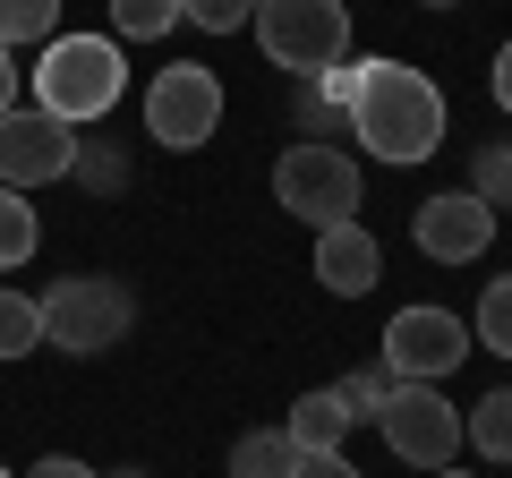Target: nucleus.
I'll return each mask as SVG.
<instances>
[{"label": "nucleus", "mask_w": 512, "mask_h": 478, "mask_svg": "<svg viewBox=\"0 0 512 478\" xmlns=\"http://www.w3.org/2000/svg\"><path fill=\"white\" fill-rule=\"evenodd\" d=\"M26 478H103V470H86V461H69V453H43Z\"/></svg>", "instance_id": "nucleus-25"}, {"label": "nucleus", "mask_w": 512, "mask_h": 478, "mask_svg": "<svg viewBox=\"0 0 512 478\" xmlns=\"http://www.w3.org/2000/svg\"><path fill=\"white\" fill-rule=\"evenodd\" d=\"M171 26H180V0H111V35H128V43H154Z\"/></svg>", "instance_id": "nucleus-19"}, {"label": "nucleus", "mask_w": 512, "mask_h": 478, "mask_svg": "<svg viewBox=\"0 0 512 478\" xmlns=\"http://www.w3.org/2000/svg\"><path fill=\"white\" fill-rule=\"evenodd\" d=\"M291 461H299V444L282 427H248L231 444V478H291Z\"/></svg>", "instance_id": "nucleus-14"}, {"label": "nucleus", "mask_w": 512, "mask_h": 478, "mask_svg": "<svg viewBox=\"0 0 512 478\" xmlns=\"http://www.w3.org/2000/svg\"><path fill=\"white\" fill-rule=\"evenodd\" d=\"M103 478H146V470H103Z\"/></svg>", "instance_id": "nucleus-28"}, {"label": "nucleus", "mask_w": 512, "mask_h": 478, "mask_svg": "<svg viewBox=\"0 0 512 478\" xmlns=\"http://www.w3.org/2000/svg\"><path fill=\"white\" fill-rule=\"evenodd\" d=\"M376 427L393 444V461H410V470H453V453H461V410L436 385H393Z\"/></svg>", "instance_id": "nucleus-8"}, {"label": "nucleus", "mask_w": 512, "mask_h": 478, "mask_svg": "<svg viewBox=\"0 0 512 478\" xmlns=\"http://www.w3.org/2000/svg\"><path fill=\"white\" fill-rule=\"evenodd\" d=\"M0 111H18V52H0Z\"/></svg>", "instance_id": "nucleus-27"}, {"label": "nucleus", "mask_w": 512, "mask_h": 478, "mask_svg": "<svg viewBox=\"0 0 512 478\" xmlns=\"http://www.w3.org/2000/svg\"><path fill=\"white\" fill-rule=\"evenodd\" d=\"M120 94H128L120 35H52V43H43V60H35V111L86 129V120H103Z\"/></svg>", "instance_id": "nucleus-2"}, {"label": "nucleus", "mask_w": 512, "mask_h": 478, "mask_svg": "<svg viewBox=\"0 0 512 478\" xmlns=\"http://www.w3.org/2000/svg\"><path fill=\"white\" fill-rule=\"evenodd\" d=\"M52 35H60V0H0V52H26Z\"/></svg>", "instance_id": "nucleus-16"}, {"label": "nucleus", "mask_w": 512, "mask_h": 478, "mask_svg": "<svg viewBox=\"0 0 512 478\" xmlns=\"http://www.w3.org/2000/svg\"><path fill=\"white\" fill-rule=\"evenodd\" d=\"M419 9H453V0H419Z\"/></svg>", "instance_id": "nucleus-29"}, {"label": "nucleus", "mask_w": 512, "mask_h": 478, "mask_svg": "<svg viewBox=\"0 0 512 478\" xmlns=\"http://www.w3.org/2000/svg\"><path fill=\"white\" fill-rule=\"evenodd\" d=\"M461 444H478L487 461H512V385H495L487 402L461 410Z\"/></svg>", "instance_id": "nucleus-13"}, {"label": "nucleus", "mask_w": 512, "mask_h": 478, "mask_svg": "<svg viewBox=\"0 0 512 478\" xmlns=\"http://www.w3.org/2000/svg\"><path fill=\"white\" fill-rule=\"evenodd\" d=\"M316 282H325L333 299H367L384 282V248L367 239V222H333V231H316Z\"/></svg>", "instance_id": "nucleus-11"}, {"label": "nucleus", "mask_w": 512, "mask_h": 478, "mask_svg": "<svg viewBox=\"0 0 512 478\" xmlns=\"http://www.w3.org/2000/svg\"><path fill=\"white\" fill-rule=\"evenodd\" d=\"M470 197H478V205H512V146H478Z\"/></svg>", "instance_id": "nucleus-21"}, {"label": "nucleus", "mask_w": 512, "mask_h": 478, "mask_svg": "<svg viewBox=\"0 0 512 478\" xmlns=\"http://www.w3.org/2000/svg\"><path fill=\"white\" fill-rule=\"evenodd\" d=\"M470 342H487L495 359H512V274L487 282V299H478V316H470Z\"/></svg>", "instance_id": "nucleus-18"}, {"label": "nucleus", "mask_w": 512, "mask_h": 478, "mask_svg": "<svg viewBox=\"0 0 512 478\" xmlns=\"http://www.w3.org/2000/svg\"><path fill=\"white\" fill-rule=\"evenodd\" d=\"M248 26H256V43H265V60L291 69L299 86L350 60V9L342 0H256Z\"/></svg>", "instance_id": "nucleus-3"}, {"label": "nucleus", "mask_w": 512, "mask_h": 478, "mask_svg": "<svg viewBox=\"0 0 512 478\" xmlns=\"http://www.w3.org/2000/svg\"><path fill=\"white\" fill-rule=\"evenodd\" d=\"M487 94H495V111H512V43L495 52V69H487Z\"/></svg>", "instance_id": "nucleus-26"}, {"label": "nucleus", "mask_w": 512, "mask_h": 478, "mask_svg": "<svg viewBox=\"0 0 512 478\" xmlns=\"http://www.w3.org/2000/svg\"><path fill=\"white\" fill-rule=\"evenodd\" d=\"M77 171V129L69 120H52V111H0V188H18V197H35V188L69 180Z\"/></svg>", "instance_id": "nucleus-9"}, {"label": "nucleus", "mask_w": 512, "mask_h": 478, "mask_svg": "<svg viewBox=\"0 0 512 478\" xmlns=\"http://www.w3.org/2000/svg\"><path fill=\"white\" fill-rule=\"evenodd\" d=\"M350 427H359V419L342 410V393H333V385H316V393H299V402H291V427H282V436H291L299 453H342V436H350Z\"/></svg>", "instance_id": "nucleus-12"}, {"label": "nucleus", "mask_w": 512, "mask_h": 478, "mask_svg": "<svg viewBox=\"0 0 512 478\" xmlns=\"http://www.w3.org/2000/svg\"><path fill=\"white\" fill-rule=\"evenodd\" d=\"M291 478H359V470H350L342 453H299V461H291Z\"/></svg>", "instance_id": "nucleus-24"}, {"label": "nucleus", "mask_w": 512, "mask_h": 478, "mask_svg": "<svg viewBox=\"0 0 512 478\" xmlns=\"http://www.w3.org/2000/svg\"><path fill=\"white\" fill-rule=\"evenodd\" d=\"M128 325H137V299H128L111 274H69V282L43 291V342H52V350L94 359V350L128 342Z\"/></svg>", "instance_id": "nucleus-5"}, {"label": "nucleus", "mask_w": 512, "mask_h": 478, "mask_svg": "<svg viewBox=\"0 0 512 478\" xmlns=\"http://www.w3.org/2000/svg\"><path fill=\"white\" fill-rule=\"evenodd\" d=\"M248 18H256V0H180V26H205V35H231Z\"/></svg>", "instance_id": "nucleus-23"}, {"label": "nucleus", "mask_w": 512, "mask_h": 478, "mask_svg": "<svg viewBox=\"0 0 512 478\" xmlns=\"http://www.w3.org/2000/svg\"><path fill=\"white\" fill-rule=\"evenodd\" d=\"M427 478H461V470H427Z\"/></svg>", "instance_id": "nucleus-30"}, {"label": "nucleus", "mask_w": 512, "mask_h": 478, "mask_svg": "<svg viewBox=\"0 0 512 478\" xmlns=\"http://www.w3.org/2000/svg\"><path fill=\"white\" fill-rule=\"evenodd\" d=\"M350 137L376 163H427L444 146V86L410 60H350Z\"/></svg>", "instance_id": "nucleus-1"}, {"label": "nucleus", "mask_w": 512, "mask_h": 478, "mask_svg": "<svg viewBox=\"0 0 512 478\" xmlns=\"http://www.w3.org/2000/svg\"><path fill=\"white\" fill-rule=\"evenodd\" d=\"M43 248V222H35V205L18 197V188H0V274H18L26 257Z\"/></svg>", "instance_id": "nucleus-15"}, {"label": "nucleus", "mask_w": 512, "mask_h": 478, "mask_svg": "<svg viewBox=\"0 0 512 478\" xmlns=\"http://www.w3.org/2000/svg\"><path fill=\"white\" fill-rule=\"evenodd\" d=\"M333 393H342V410H350V419H376V410H384V393H393V376H384V359H376V368H350Z\"/></svg>", "instance_id": "nucleus-22"}, {"label": "nucleus", "mask_w": 512, "mask_h": 478, "mask_svg": "<svg viewBox=\"0 0 512 478\" xmlns=\"http://www.w3.org/2000/svg\"><path fill=\"white\" fill-rule=\"evenodd\" d=\"M410 239H419V257H436V265H478L495 248V205H478L470 188H444V197H427L419 214H410Z\"/></svg>", "instance_id": "nucleus-10"}, {"label": "nucleus", "mask_w": 512, "mask_h": 478, "mask_svg": "<svg viewBox=\"0 0 512 478\" xmlns=\"http://www.w3.org/2000/svg\"><path fill=\"white\" fill-rule=\"evenodd\" d=\"M0 478H18V470H0Z\"/></svg>", "instance_id": "nucleus-31"}, {"label": "nucleus", "mask_w": 512, "mask_h": 478, "mask_svg": "<svg viewBox=\"0 0 512 478\" xmlns=\"http://www.w3.org/2000/svg\"><path fill=\"white\" fill-rule=\"evenodd\" d=\"M299 129H308V146H333V129H350L342 94H325V86L308 77V94H299Z\"/></svg>", "instance_id": "nucleus-20"}, {"label": "nucleus", "mask_w": 512, "mask_h": 478, "mask_svg": "<svg viewBox=\"0 0 512 478\" xmlns=\"http://www.w3.org/2000/svg\"><path fill=\"white\" fill-rule=\"evenodd\" d=\"M26 350H43V299L0 282V359H26Z\"/></svg>", "instance_id": "nucleus-17"}, {"label": "nucleus", "mask_w": 512, "mask_h": 478, "mask_svg": "<svg viewBox=\"0 0 512 478\" xmlns=\"http://www.w3.org/2000/svg\"><path fill=\"white\" fill-rule=\"evenodd\" d=\"M470 350H478L470 316H453V308H393V325H384V376H393V385H444Z\"/></svg>", "instance_id": "nucleus-7"}, {"label": "nucleus", "mask_w": 512, "mask_h": 478, "mask_svg": "<svg viewBox=\"0 0 512 478\" xmlns=\"http://www.w3.org/2000/svg\"><path fill=\"white\" fill-rule=\"evenodd\" d=\"M274 205L308 231H333V222H359L367 188H359V163L342 146H291L274 163Z\"/></svg>", "instance_id": "nucleus-4"}, {"label": "nucleus", "mask_w": 512, "mask_h": 478, "mask_svg": "<svg viewBox=\"0 0 512 478\" xmlns=\"http://www.w3.org/2000/svg\"><path fill=\"white\" fill-rule=\"evenodd\" d=\"M214 129H222V77L205 69V60L154 69V86H146V137L154 146L163 154H197Z\"/></svg>", "instance_id": "nucleus-6"}]
</instances>
